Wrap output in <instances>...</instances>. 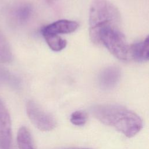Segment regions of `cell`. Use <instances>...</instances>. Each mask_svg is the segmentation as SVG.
I'll return each mask as SVG.
<instances>
[{
  "label": "cell",
  "mask_w": 149,
  "mask_h": 149,
  "mask_svg": "<svg viewBox=\"0 0 149 149\" xmlns=\"http://www.w3.org/2000/svg\"><path fill=\"white\" fill-rule=\"evenodd\" d=\"M87 120L86 113L82 111H76L73 112L70 118V122L76 126H80L86 124Z\"/></svg>",
  "instance_id": "obj_14"
},
{
  "label": "cell",
  "mask_w": 149,
  "mask_h": 149,
  "mask_svg": "<svg viewBox=\"0 0 149 149\" xmlns=\"http://www.w3.org/2000/svg\"><path fill=\"white\" fill-rule=\"evenodd\" d=\"M0 149H1V148H0ZM9 149H12V147H11V148H9Z\"/></svg>",
  "instance_id": "obj_16"
},
{
  "label": "cell",
  "mask_w": 149,
  "mask_h": 149,
  "mask_svg": "<svg viewBox=\"0 0 149 149\" xmlns=\"http://www.w3.org/2000/svg\"><path fill=\"white\" fill-rule=\"evenodd\" d=\"M120 77L121 72L119 68L115 66L105 68L98 75L99 86L103 90H111L117 85Z\"/></svg>",
  "instance_id": "obj_6"
},
{
  "label": "cell",
  "mask_w": 149,
  "mask_h": 149,
  "mask_svg": "<svg viewBox=\"0 0 149 149\" xmlns=\"http://www.w3.org/2000/svg\"><path fill=\"white\" fill-rule=\"evenodd\" d=\"M61 149H91L88 148H78V147H73V148H61Z\"/></svg>",
  "instance_id": "obj_15"
},
{
  "label": "cell",
  "mask_w": 149,
  "mask_h": 149,
  "mask_svg": "<svg viewBox=\"0 0 149 149\" xmlns=\"http://www.w3.org/2000/svg\"><path fill=\"white\" fill-rule=\"evenodd\" d=\"M12 52L6 38L0 34V63L10 62L12 59Z\"/></svg>",
  "instance_id": "obj_13"
},
{
  "label": "cell",
  "mask_w": 149,
  "mask_h": 149,
  "mask_svg": "<svg viewBox=\"0 0 149 149\" xmlns=\"http://www.w3.org/2000/svg\"><path fill=\"white\" fill-rule=\"evenodd\" d=\"M33 13L32 6L26 2H21L13 6L10 11L12 21L19 25L26 23L31 17Z\"/></svg>",
  "instance_id": "obj_8"
},
{
  "label": "cell",
  "mask_w": 149,
  "mask_h": 149,
  "mask_svg": "<svg viewBox=\"0 0 149 149\" xmlns=\"http://www.w3.org/2000/svg\"><path fill=\"white\" fill-rule=\"evenodd\" d=\"M91 40L95 44H102L116 58L127 60L129 46L119 26H108L89 32Z\"/></svg>",
  "instance_id": "obj_2"
},
{
  "label": "cell",
  "mask_w": 149,
  "mask_h": 149,
  "mask_svg": "<svg viewBox=\"0 0 149 149\" xmlns=\"http://www.w3.org/2000/svg\"><path fill=\"white\" fill-rule=\"evenodd\" d=\"M0 83L13 88H17L20 86L19 80L8 70L0 67Z\"/></svg>",
  "instance_id": "obj_12"
},
{
  "label": "cell",
  "mask_w": 149,
  "mask_h": 149,
  "mask_svg": "<svg viewBox=\"0 0 149 149\" xmlns=\"http://www.w3.org/2000/svg\"><path fill=\"white\" fill-rule=\"evenodd\" d=\"M12 147V127L9 113L0 98V148Z\"/></svg>",
  "instance_id": "obj_5"
},
{
  "label": "cell",
  "mask_w": 149,
  "mask_h": 149,
  "mask_svg": "<svg viewBox=\"0 0 149 149\" xmlns=\"http://www.w3.org/2000/svg\"><path fill=\"white\" fill-rule=\"evenodd\" d=\"M17 143L19 149H36L31 135L29 129L24 126L21 127L18 130Z\"/></svg>",
  "instance_id": "obj_10"
},
{
  "label": "cell",
  "mask_w": 149,
  "mask_h": 149,
  "mask_svg": "<svg viewBox=\"0 0 149 149\" xmlns=\"http://www.w3.org/2000/svg\"><path fill=\"white\" fill-rule=\"evenodd\" d=\"M129 55L136 62H146L148 60L149 38L147 36L143 41L137 42L129 47Z\"/></svg>",
  "instance_id": "obj_9"
},
{
  "label": "cell",
  "mask_w": 149,
  "mask_h": 149,
  "mask_svg": "<svg viewBox=\"0 0 149 149\" xmlns=\"http://www.w3.org/2000/svg\"><path fill=\"white\" fill-rule=\"evenodd\" d=\"M26 108L29 119L39 130L50 131L56 127V122L55 118L34 101H29Z\"/></svg>",
  "instance_id": "obj_4"
},
{
  "label": "cell",
  "mask_w": 149,
  "mask_h": 149,
  "mask_svg": "<svg viewBox=\"0 0 149 149\" xmlns=\"http://www.w3.org/2000/svg\"><path fill=\"white\" fill-rule=\"evenodd\" d=\"M49 47L54 51H60L63 49L66 45V41L57 34L42 33Z\"/></svg>",
  "instance_id": "obj_11"
},
{
  "label": "cell",
  "mask_w": 149,
  "mask_h": 149,
  "mask_svg": "<svg viewBox=\"0 0 149 149\" xmlns=\"http://www.w3.org/2000/svg\"><path fill=\"white\" fill-rule=\"evenodd\" d=\"M79 23L73 20L61 19L50 23L41 29V33L53 34H69L75 31L79 27Z\"/></svg>",
  "instance_id": "obj_7"
},
{
  "label": "cell",
  "mask_w": 149,
  "mask_h": 149,
  "mask_svg": "<svg viewBox=\"0 0 149 149\" xmlns=\"http://www.w3.org/2000/svg\"><path fill=\"white\" fill-rule=\"evenodd\" d=\"M91 111L101 122L114 127L127 137L134 136L143 127V121L137 113L119 105L98 104L91 107Z\"/></svg>",
  "instance_id": "obj_1"
},
{
  "label": "cell",
  "mask_w": 149,
  "mask_h": 149,
  "mask_svg": "<svg viewBox=\"0 0 149 149\" xmlns=\"http://www.w3.org/2000/svg\"><path fill=\"white\" fill-rule=\"evenodd\" d=\"M89 25V31L108 26H120V12L108 0H93L90 9Z\"/></svg>",
  "instance_id": "obj_3"
}]
</instances>
